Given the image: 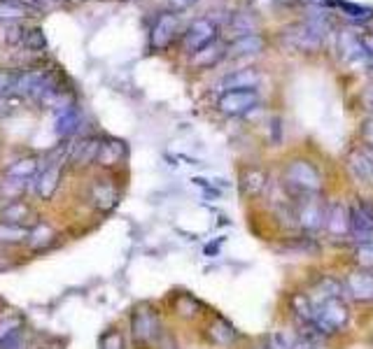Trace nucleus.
Returning a JSON list of instances; mask_svg holds the SVG:
<instances>
[{
	"label": "nucleus",
	"instance_id": "obj_43",
	"mask_svg": "<svg viewBox=\"0 0 373 349\" xmlns=\"http://www.w3.org/2000/svg\"><path fill=\"white\" fill-rule=\"evenodd\" d=\"M366 98H369V103H371V110H373V91H371V94L366 96Z\"/></svg>",
	"mask_w": 373,
	"mask_h": 349
},
{
	"label": "nucleus",
	"instance_id": "obj_24",
	"mask_svg": "<svg viewBox=\"0 0 373 349\" xmlns=\"http://www.w3.org/2000/svg\"><path fill=\"white\" fill-rule=\"evenodd\" d=\"M208 335L212 338V342H217V345H222V347L233 345L236 338H238L236 328H233L226 319H215V321H212L210 328H208Z\"/></svg>",
	"mask_w": 373,
	"mask_h": 349
},
{
	"label": "nucleus",
	"instance_id": "obj_31",
	"mask_svg": "<svg viewBox=\"0 0 373 349\" xmlns=\"http://www.w3.org/2000/svg\"><path fill=\"white\" fill-rule=\"evenodd\" d=\"M31 216V207L26 205V202H19V200H10V205L3 209V221H10V223H22L24 219H29Z\"/></svg>",
	"mask_w": 373,
	"mask_h": 349
},
{
	"label": "nucleus",
	"instance_id": "obj_19",
	"mask_svg": "<svg viewBox=\"0 0 373 349\" xmlns=\"http://www.w3.org/2000/svg\"><path fill=\"white\" fill-rule=\"evenodd\" d=\"M348 291L355 300H373V270H357L348 277Z\"/></svg>",
	"mask_w": 373,
	"mask_h": 349
},
{
	"label": "nucleus",
	"instance_id": "obj_1",
	"mask_svg": "<svg viewBox=\"0 0 373 349\" xmlns=\"http://www.w3.org/2000/svg\"><path fill=\"white\" fill-rule=\"evenodd\" d=\"M310 303V324H313L322 335L338 333L348 326L350 321V310L338 296V284L327 279L320 289L315 291L313 298H308Z\"/></svg>",
	"mask_w": 373,
	"mask_h": 349
},
{
	"label": "nucleus",
	"instance_id": "obj_15",
	"mask_svg": "<svg viewBox=\"0 0 373 349\" xmlns=\"http://www.w3.org/2000/svg\"><path fill=\"white\" fill-rule=\"evenodd\" d=\"M82 128V114L75 105L66 103L57 112V133L61 138H73Z\"/></svg>",
	"mask_w": 373,
	"mask_h": 349
},
{
	"label": "nucleus",
	"instance_id": "obj_12",
	"mask_svg": "<svg viewBox=\"0 0 373 349\" xmlns=\"http://www.w3.org/2000/svg\"><path fill=\"white\" fill-rule=\"evenodd\" d=\"M348 170L352 177L366 186H373V149H355L348 156Z\"/></svg>",
	"mask_w": 373,
	"mask_h": 349
},
{
	"label": "nucleus",
	"instance_id": "obj_5",
	"mask_svg": "<svg viewBox=\"0 0 373 349\" xmlns=\"http://www.w3.org/2000/svg\"><path fill=\"white\" fill-rule=\"evenodd\" d=\"M219 35V26L210 17H198L184 28L182 33V47L186 54H194L198 49L208 47L210 42H215Z\"/></svg>",
	"mask_w": 373,
	"mask_h": 349
},
{
	"label": "nucleus",
	"instance_id": "obj_30",
	"mask_svg": "<svg viewBox=\"0 0 373 349\" xmlns=\"http://www.w3.org/2000/svg\"><path fill=\"white\" fill-rule=\"evenodd\" d=\"M29 17V10L22 7L17 3V0H0V21H10V24H15V21Z\"/></svg>",
	"mask_w": 373,
	"mask_h": 349
},
{
	"label": "nucleus",
	"instance_id": "obj_45",
	"mask_svg": "<svg viewBox=\"0 0 373 349\" xmlns=\"http://www.w3.org/2000/svg\"><path fill=\"white\" fill-rule=\"evenodd\" d=\"M54 3H61V0H54Z\"/></svg>",
	"mask_w": 373,
	"mask_h": 349
},
{
	"label": "nucleus",
	"instance_id": "obj_42",
	"mask_svg": "<svg viewBox=\"0 0 373 349\" xmlns=\"http://www.w3.org/2000/svg\"><path fill=\"white\" fill-rule=\"evenodd\" d=\"M15 326H19V321H17V319H5L3 324H0V340H3L5 335H8Z\"/></svg>",
	"mask_w": 373,
	"mask_h": 349
},
{
	"label": "nucleus",
	"instance_id": "obj_35",
	"mask_svg": "<svg viewBox=\"0 0 373 349\" xmlns=\"http://www.w3.org/2000/svg\"><path fill=\"white\" fill-rule=\"evenodd\" d=\"M17 75H19V70L0 68V98H5L8 94H15Z\"/></svg>",
	"mask_w": 373,
	"mask_h": 349
},
{
	"label": "nucleus",
	"instance_id": "obj_14",
	"mask_svg": "<svg viewBox=\"0 0 373 349\" xmlns=\"http://www.w3.org/2000/svg\"><path fill=\"white\" fill-rule=\"evenodd\" d=\"M261 52H264V38L257 33L233 38L231 45L226 47V56L229 59H247V56H257Z\"/></svg>",
	"mask_w": 373,
	"mask_h": 349
},
{
	"label": "nucleus",
	"instance_id": "obj_2",
	"mask_svg": "<svg viewBox=\"0 0 373 349\" xmlns=\"http://www.w3.org/2000/svg\"><path fill=\"white\" fill-rule=\"evenodd\" d=\"M324 31H327L324 21H301V24L287 26L285 33H282V40L296 52H317L324 42Z\"/></svg>",
	"mask_w": 373,
	"mask_h": 349
},
{
	"label": "nucleus",
	"instance_id": "obj_17",
	"mask_svg": "<svg viewBox=\"0 0 373 349\" xmlns=\"http://www.w3.org/2000/svg\"><path fill=\"white\" fill-rule=\"evenodd\" d=\"M226 59V47H222L219 42H210L208 47H203V49H198V52L194 54H189V63H191V68H215L219 61Z\"/></svg>",
	"mask_w": 373,
	"mask_h": 349
},
{
	"label": "nucleus",
	"instance_id": "obj_18",
	"mask_svg": "<svg viewBox=\"0 0 373 349\" xmlns=\"http://www.w3.org/2000/svg\"><path fill=\"white\" fill-rule=\"evenodd\" d=\"M92 200L98 209H112L119 200V191L110 179H96L92 184Z\"/></svg>",
	"mask_w": 373,
	"mask_h": 349
},
{
	"label": "nucleus",
	"instance_id": "obj_41",
	"mask_svg": "<svg viewBox=\"0 0 373 349\" xmlns=\"http://www.w3.org/2000/svg\"><path fill=\"white\" fill-rule=\"evenodd\" d=\"M19 5L26 7L29 12H40V10H45V3L43 0H17Z\"/></svg>",
	"mask_w": 373,
	"mask_h": 349
},
{
	"label": "nucleus",
	"instance_id": "obj_32",
	"mask_svg": "<svg viewBox=\"0 0 373 349\" xmlns=\"http://www.w3.org/2000/svg\"><path fill=\"white\" fill-rule=\"evenodd\" d=\"M26 181L24 179H12V177H5L3 181H0V193L5 195L8 200H17L19 195H22L26 191Z\"/></svg>",
	"mask_w": 373,
	"mask_h": 349
},
{
	"label": "nucleus",
	"instance_id": "obj_6",
	"mask_svg": "<svg viewBox=\"0 0 373 349\" xmlns=\"http://www.w3.org/2000/svg\"><path fill=\"white\" fill-rule=\"evenodd\" d=\"M180 35V17L175 12H161L149 28V49L166 52Z\"/></svg>",
	"mask_w": 373,
	"mask_h": 349
},
{
	"label": "nucleus",
	"instance_id": "obj_25",
	"mask_svg": "<svg viewBox=\"0 0 373 349\" xmlns=\"http://www.w3.org/2000/svg\"><path fill=\"white\" fill-rule=\"evenodd\" d=\"M54 235L57 233H54V228L50 226V223H36V226L29 230L26 242H29L31 249H45L54 242Z\"/></svg>",
	"mask_w": 373,
	"mask_h": 349
},
{
	"label": "nucleus",
	"instance_id": "obj_34",
	"mask_svg": "<svg viewBox=\"0 0 373 349\" xmlns=\"http://www.w3.org/2000/svg\"><path fill=\"white\" fill-rule=\"evenodd\" d=\"M334 5H336L341 12L348 14V17H352V19H366V17H371V10H369V7H364V5L348 3V0H334Z\"/></svg>",
	"mask_w": 373,
	"mask_h": 349
},
{
	"label": "nucleus",
	"instance_id": "obj_8",
	"mask_svg": "<svg viewBox=\"0 0 373 349\" xmlns=\"http://www.w3.org/2000/svg\"><path fill=\"white\" fill-rule=\"evenodd\" d=\"M131 333H133L136 342L140 345H149L161 335V321H159L156 312H152L149 307H140L131 317Z\"/></svg>",
	"mask_w": 373,
	"mask_h": 349
},
{
	"label": "nucleus",
	"instance_id": "obj_3",
	"mask_svg": "<svg viewBox=\"0 0 373 349\" xmlns=\"http://www.w3.org/2000/svg\"><path fill=\"white\" fill-rule=\"evenodd\" d=\"M285 181H287V186L294 191V195L317 193V191H320V186H322L320 170H317L313 163L303 161V158H296V161H292V163L287 165Z\"/></svg>",
	"mask_w": 373,
	"mask_h": 349
},
{
	"label": "nucleus",
	"instance_id": "obj_13",
	"mask_svg": "<svg viewBox=\"0 0 373 349\" xmlns=\"http://www.w3.org/2000/svg\"><path fill=\"white\" fill-rule=\"evenodd\" d=\"M350 233L359 240H369L373 235V207L366 202H357L350 209Z\"/></svg>",
	"mask_w": 373,
	"mask_h": 349
},
{
	"label": "nucleus",
	"instance_id": "obj_16",
	"mask_svg": "<svg viewBox=\"0 0 373 349\" xmlns=\"http://www.w3.org/2000/svg\"><path fill=\"white\" fill-rule=\"evenodd\" d=\"M98 147H101V140L98 138L78 140V142L71 144V149H68V161H71L73 165H89V163H94L96 154H98Z\"/></svg>",
	"mask_w": 373,
	"mask_h": 349
},
{
	"label": "nucleus",
	"instance_id": "obj_9",
	"mask_svg": "<svg viewBox=\"0 0 373 349\" xmlns=\"http://www.w3.org/2000/svg\"><path fill=\"white\" fill-rule=\"evenodd\" d=\"M50 82H52L50 70H43V68L19 70L15 91H17V94H24V96L33 98V101H40L43 94H45V89L50 87Z\"/></svg>",
	"mask_w": 373,
	"mask_h": 349
},
{
	"label": "nucleus",
	"instance_id": "obj_39",
	"mask_svg": "<svg viewBox=\"0 0 373 349\" xmlns=\"http://www.w3.org/2000/svg\"><path fill=\"white\" fill-rule=\"evenodd\" d=\"M357 256H359V263L373 270V242L362 244V247H359V251H357Z\"/></svg>",
	"mask_w": 373,
	"mask_h": 349
},
{
	"label": "nucleus",
	"instance_id": "obj_20",
	"mask_svg": "<svg viewBox=\"0 0 373 349\" xmlns=\"http://www.w3.org/2000/svg\"><path fill=\"white\" fill-rule=\"evenodd\" d=\"M324 226H327L329 233L336 235V237L348 235L350 233V212H348V207H345L343 202L331 205V209L327 212V219H324Z\"/></svg>",
	"mask_w": 373,
	"mask_h": 349
},
{
	"label": "nucleus",
	"instance_id": "obj_38",
	"mask_svg": "<svg viewBox=\"0 0 373 349\" xmlns=\"http://www.w3.org/2000/svg\"><path fill=\"white\" fill-rule=\"evenodd\" d=\"M103 349H124V335L119 331H110L103 338Z\"/></svg>",
	"mask_w": 373,
	"mask_h": 349
},
{
	"label": "nucleus",
	"instance_id": "obj_23",
	"mask_svg": "<svg viewBox=\"0 0 373 349\" xmlns=\"http://www.w3.org/2000/svg\"><path fill=\"white\" fill-rule=\"evenodd\" d=\"M40 165H43V163H40L38 156H24V158L15 161L12 165H8V170H5V177L29 181V179H33L40 172Z\"/></svg>",
	"mask_w": 373,
	"mask_h": 349
},
{
	"label": "nucleus",
	"instance_id": "obj_11",
	"mask_svg": "<svg viewBox=\"0 0 373 349\" xmlns=\"http://www.w3.org/2000/svg\"><path fill=\"white\" fill-rule=\"evenodd\" d=\"M336 47L348 63H364L369 61V49L364 45V38L352 31H341L336 38Z\"/></svg>",
	"mask_w": 373,
	"mask_h": 349
},
{
	"label": "nucleus",
	"instance_id": "obj_26",
	"mask_svg": "<svg viewBox=\"0 0 373 349\" xmlns=\"http://www.w3.org/2000/svg\"><path fill=\"white\" fill-rule=\"evenodd\" d=\"M29 237V230L24 226L10 221H0V244H22Z\"/></svg>",
	"mask_w": 373,
	"mask_h": 349
},
{
	"label": "nucleus",
	"instance_id": "obj_28",
	"mask_svg": "<svg viewBox=\"0 0 373 349\" xmlns=\"http://www.w3.org/2000/svg\"><path fill=\"white\" fill-rule=\"evenodd\" d=\"M266 188V174L261 170H245L243 172V191L247 195H259Z\"/></svg>",
	"mask_w": 373,
	"mask_h": 349
},
{
	"label": "nucleus",
	"instance_id": "obj_36",
	"mask_svg": "<svg viewBox=\"0 0 373 349\" xmlns=\"http://www.w3.org/2000/svg\"><path fill=\"white\" fill-rule=\"evenodd\" d=\"M198 312V303L191 296H182L177 300V314H182V317H194Z\"/></svg>",
	"mask_w": 373,
	"mask_h": 349
},
{
	"label": "nucleus",
	"instance_id": "obj_40",
	"mask_svg": "<svg viewBox=\"0 0 373 349\" xmlns=\"http://www.w3.org/2000/svg\"><path fill=\"white\" fill-rule=\"evenodd\" d=\"M198 0H170V12H184V10H189L191 5H196Z\"/></svg>",
	"mask_w": 373,
	"mask_h": 349
},
{
	"label": "nucleus",
	"instance_id": "obj_27",
	"mask_svg": "<svg viewBox=\"0 0 373 349\" xmlns=\"http://www.w3.org/2000/svg\"><path fill=\"white\" fill-rule=\"evenodd\" d=\"M22 45L29 49V52H45L47 49V35L40 26H31L24 31Z\"/></svg>",
	"mask_w": 373,
	"mask_h": 349
},
{
	"label": "nucleus",
	"instance_id": "obj_37",
	"mask_svg": "<svg viewBox=\"0 0 373 349\" xmlns=\"http://www.w3.org/2000/svg\"><path fill=\"white\" fill-rule=\"evenodd\" d=\"M24 31H26V28L19 26L17 21H15V24H10L8 31H5V42H8V45H12V47H15V45H22Z\"/></svg>",
	"mask_w": 373,
	"mask_h": 349
},
{
	"label": "nucleus",
	"instance_id": "obj_4",
	"mask_svg": "<svg viewBox=\"0 0 373 349\" xmlns=\"http://www.w3.org/2000/svg\"><path fill=\"white\" fill-rule=\"evenodd\" d=\"M294 219L301 228L306 230H317L324 226V219H327V209L320 202L315 193H301L294 195Z\"/></svg>",
	"mask_w": 373,
	"mask_h": 349
},
{
	"label": "nucleus",
	"instance_id": "obj_29",
	"mask_svg": "<svg viewBox=\"0 0 373 349\" xmlns=\"http://www.w3.org/2000/svg\"><path fill=\"white\" fill-rule=\"evenodd\" d=\"M0 349H29V338H26V328L19 324L0 340Z\"/></svg>",
	"mask_w": 373,
	"mask_h": 349
},
{
	"label": "nucleus",
	"instance_id": "obj_7",
	"mask_svg": "<svg viewBox=\"0 0 373 349\" xmlns=\"http://www.w3.org/2000/svg\"><path fill=\"white\" fill-rule=\"evenodd\" d=\"M259 105V94L257 89H231L224 91L217 101L219 112L229 117H243L247 112H252Z\"/></svg>",
	"mask_w": 373,
	"mask_h": 349
},
{
	"label": "nucleus",
	"instance_id": "obj_10",
	"mask_svg": "<svg viewBox=\"0 0 373 349\" xmlns=\"http://www.w3.org/2000/svg\"><path fill=\"white\" fill-rule=\"evenodd\" d=\"M64 161L68 158H50L47 165H40V172L36 174V193L43 200H50L54 191H57L61 181V170H64Z\"/></svg>",
	"mask_w": 373,
	"mask_h": 349
},
{
	"label": "nucleus",
	"instance_id": "obj_21",
	"mask_svg": "<svg viewBox=\"0 0 373 349\" xmlns=\"http://www.w3.org/2000/svg\"><path fill=\"white\" fill-rule=\"evenodd\" d=\"M124 154H126V144L122 140H101L98 154H96V163L112 168L117 163H122Z\"/></svg>",
	"mask_w": 373,
	"mask_h": 349
},
{
	"label": "nucleus",
	"instance_id": "obj_33",
	"mask_svg": "<svg viewBox=\"0 0 373 349\" xmlns=\"http://www.w3.org/2000/svg\"><path fill=\"white\" fill-rule=\"evenodd\" d=\"M231 31H233V35H236V38H240V35H252L254 33L252 17H247V14H233Z\"/></svg>",
	"mask_w": 373,
	"mask_h": 349
},
{
	"label": "nucleus",
	"instance_id": "obj_44",
	"mask_svg": "<svg viewBox=\"0 0 373 349\" xmlns=\"http://www.w3.org/2000/svg\"><path fill=\"white\" fill-rule=\"evenodd\" d=\"M43 3H45V5H47V3H54V0H43Z\"/></svg>",
	"mask_w": 373,
	"mask_h": 349
},
{
	"label": "nucleus",
	"instance_id": "obj_22",
	"mask_svg": "<svg viewBox=\"0 0 373 349\" xmlns=\"http://www.w3.org/2000/svg\"><path fill=\"white\" fill-rule=\"evenodd\" d=\"M259 84V73L254 68H243V70H233L231 75H226L222 80V89H254Z\"/></svg>",
	"mask_w": 373,
	"mask_h": 349
}]
</instances>
